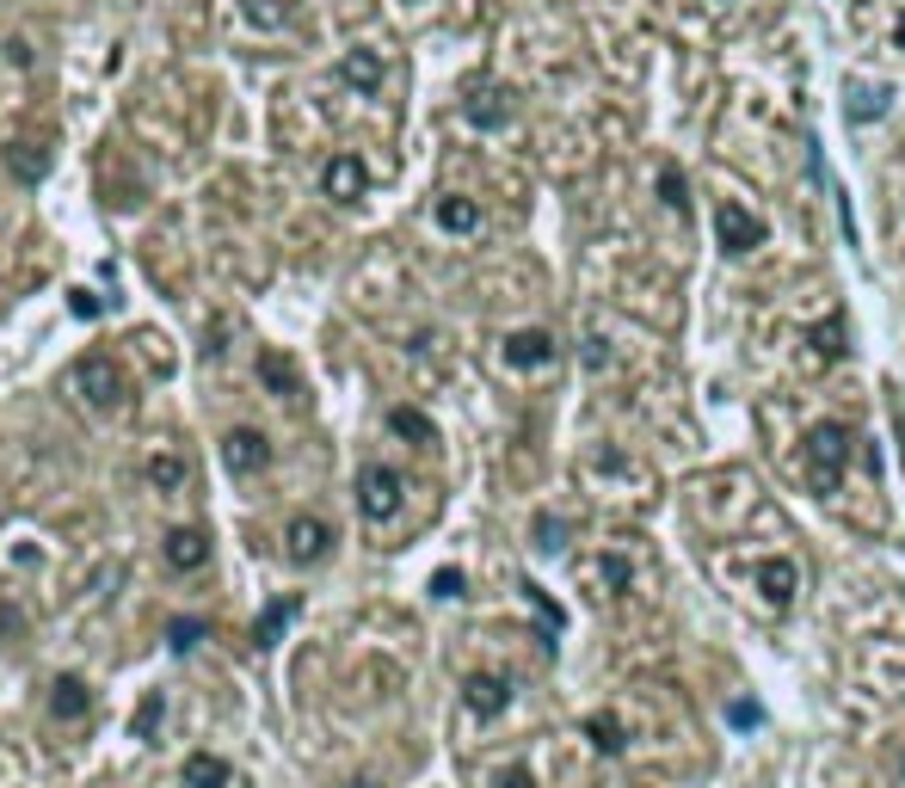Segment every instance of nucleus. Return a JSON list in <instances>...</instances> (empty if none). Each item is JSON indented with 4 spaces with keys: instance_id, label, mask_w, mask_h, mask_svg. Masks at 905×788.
Returning <instances> with one entry per match:
<instances>
[{
    "instance_id": "7ed1b4c3",
    "label": "nucleus",
    "mask_w": 905,
    "mask_h": 788,
    "mask_svg": "<svg viewBox=\"0 0 905 788\" xmlns=\"http://www.w3.org/2000/svg\"><path fill=\"white\" fill-rule=\"evenodd\" d=\"M400 493H407V481H400V468L388 462H364L358 468V511L370 523H388L400 511Z\"/></svg>"
},
{
    "instance_id": "c756f323",
    "label": "nucleus",
    "mask_w": 905,
    "mask_h": 788,
    "mask_svg": "<svg viewBox=\"0 0 905 788\" xmlns=\"http://www.w3.org/2000/svg\"><path fill=\"white\" fill-rule=\"evenodd\" d=\"M493 788H536V776L524 770V764H511V770H499V776H493Z\"/></svg>"
},
{
    "instance_id": "9b49d317",
    "label": "nucleus",
    "mask_w": 905,
    "mask_h": 788,
    "mask_svg": "<svg viewBox=\"0 0 905 788\" xmlns=\"http://www.w3.org/2000/svg\"><path fill=\"white\" fill-rule=\"evenodd\" d=\"M302 616V598L296 591H284V598H271L266 610H259V622H253V647H278V635Z\"/></svg>"
},
{
    "instance_id": "4be33fe9",
    "label": "nucleus",
    "mask_w": 905,
    "mask_h": 788,
    "mask_svg": "<svg viewBox=\"0 0 905 788\" xmlns=\"http://www.w3.org/2000/svg\"><path fill=\"white\" fill-rule=\"evenodd\" d=\"M203 635H210V622H203V616H173V622H167V647H173V654H191Z\"/></svg>"
},
{
    "instance_id": "2eb2a0df",
    "label": "nucleus",
    "mask_w": 905,
    "mask_h": 788,
    "mask_svg": "<svg viewBox=\"0 0 905 788\" xmlns=\"http://www.w3.org/2000/svg\"><path fill=\"white\" fill-rule=\"evenodd\" d=\"M339 81L358 87V93H376V87H382V56L376 50H346L339 56Z\"/></svg>"
},
{
    "instance_id": "a878e982",
    "label": "nucleus",
    "mask_w": 905,
    "mask_h": 788,
    "mask_svg": "<svg viewBox=\"0 0 905 788\" xmlns=\"http://www.w3.org/2000/svg\"><path fill=\"white\" fill-rule=\"evenodd\" d=\"M591 579H598V586H610V591H628V561H623V555H598Z\"/></svg>"
},
{
    "instance_id": "473e14b6",
    "label": "nucleus",
    "mask_w": 905,
    "mask_h": 788,
    "mask_svg": "<svg viewBox=\"0 0 905 788\" xmlns=\"http://www.w3.org/2000/svg\"><path fill=\"white\" fill-rule=\"evenodd\" d=\"M893 431H899V450H905V407L893 401Z\"/></svg>"
},
{
    "instance_id": "9d476101",
    "label": "nucleus",
    "mask_w": 905,
    "mask_h": 788,
    "mask_svg": "<svg viewBox=\"0 0 905 788\" xmlns=\"http://www.w3.org/2000/svg\"><path fill=\"white\" fill-rule=\"evenodd\" d=\"M160 555H167V567H173V573H198V567L210 561V536H203V530H167Z\"/></svg>"
},
{
    "instance_id": "f257e3e1",
    "label": "nucleus",
    "mask_w": 905,
    "mask_h": 788,
    "mask_svg": "<svg viewBox=\"0 0 905 788\" xmlns=\"http://www.w3.org/2000/svg\"><path fill=\"white\" fill-rule=\"evenodd\" d=\"M74 388H80V401L99 407V413H118L123 395H130V382H123L118 358H106V351H93V358H80V363H74Z\"/></svg>"
},
{
    "instance_id": "6e6552de",
    "label": "nucleus",
    "mask_w": 905,
    "mask_h": 788,
    "mask_svg": "<svg viewBox=\"0 0 905 788\" xmlns=\"http://www.w3.org/2000/svg\"><path fill=\"white\" fill-rule=\"evenodd\" d=\"M364 186H370V173H364L358 154H334V161L320 167V191H327L334 203H358Z\"/></svg>"
},
{
    "instance_id": "412c9836",
    "label": "nucleus",
    "mask_w": 905,
    "mask_h": 788,
    "mask_svg": "<svg viewBox=\"0 0 905 788\" xmlns=\"http://www.w3.org/2000/svg\"><path fill=\"white\" fill-rule=\"evenodd\" d=\"M186 475H191V468H186V456H179V450H155V456H148V481H155V487H186Z\"/></svg>"
},
{
    "instance_id": "423d86ee",
    "label": "nucleus",
    "mask_w": 905,
    "mask_h": 788,
    "mask_svg": "<svg viewBox=\"0 0 905 788\" xmlns=\"http://www.w3.org/2000/svg\"><path fill=\"white\" fill-rule=\"evenodd\" d=\"M715 235H720V253H752L764 247V222L739 203H715Z\"/></svg>"
},
{
    "instance_id": "f704fd0d",
    "label": "nucleus",
    "mask_w": 905,
    "mask_h": 788,
    "mask_svg": "<svg viewBox=\"0 0 905 788\" xmlns=\"http://www.w3.org/2000/svg\"><path fill=\"white\" fill-rule=\"evenodd\" d=\"M346 788H376V782H370V776H358V782H346Z\"/></svg>"
},
{
    "instance_id": "bb28decb",
    "label": "nucleus",
    "mask_w": 905,
    "mask_h": 788,
    "mask_svg": "<svg viewBox=\"0 0 905 788\" xmlns=\"http://www.w3.org/2000/svg\"><path fill=\"white\" fill-rule=\"evenodd\" d=\"M813 346H819V358H844V321H838V315L813 333Z\"/></svg>"
},
{
    "instance_id": "c85d7f7f",
    "label": "nucleus",
    "mask_w": 905,
    "mask_h": 788,
    "mask_svg": "<svg viewBox=\"0 0 905 788\" xmlns=\"http://www.w3.org/2000/svg\"><path fill=\"white\" fill-rule=\"evenodd\" d=\"M431 598H463V573H456V567L431 573Z\"/></svg>"
},
{
    "instance_id": "c9c22d12",
    "label": "nucleus",
    "mask_w": 905,
    "mask_h": 788,
    "mask_svg": "<svg viewBox=\"0 0 905 788\" xmlns=\"http://www.w3.org/2000/svg\"><path fill=\"white\" fill-rule=\"evenodd\" d=\"M899 776H905V758H899Z\"/></svg>"
},
{
    "instance_id": "dca6fc26",
    "label": "nucleus",
    "mask_w": 905,
    "mask_h": 788,
    "mask_svg": "<svg viewBox=\"0 0 905 788\" xmlns=\"http://www.w3.org/2000/svg\"><path fill=\"white\" fill-rule=\"evenodd\" d=\"M7 173H13L19 186H38V179L50 173V148H38V142H7Z\"/></svg>"
},
{
    "instance_id": "f8f14e48",
    "label": "nucleus",
    "mask_w": 905,
    "mask_h": 788,
    "mask_svg": "<svg viewBox=\"0 0 905 788\" xmlns=\"http://www.w3.org/2000/svg\"><path fill=\"white\" fill-rule=\"evenodd\" d=\"M87 708H93V690H87L74 671H62V678L50 684V715L56 721H87Z\"/></svg>"
},
{
    "instance_id": "39448f33",
    "label": "nucleus",
    "mask_w": 905,
    "mask_h": 788,
    "mask_svg": "<svg viewBox=\"0 0 905 788\" xmlns=\"http://www.w3.org/2000/svg\"><path fill=\"white\" fill-rule=\"evenodd\" d=\"M222 462H228V475H259L271 462V438L259 426H235L222 438Z\"/></svg>"
},
{
    "instance_id": "f3484780",
    "label": "nucleus",
    "mask_w": 905,
    "mask_h": 788,
    "mask_svg": "<svg viewBox=\"0 0 905 788\" xmlns=\"http://www.w3.org/2000/svg\"><path fill=\"white\" fill-rule=\"evenodd\" d=\"M438 228H444V235H475V228H480V203L463 198V191L438 198Z\"/></svg>"
},
{
    "instance_id": "6ab92c4d",
    "label": "nucleus",
    "mask_w": 905,
    "mask_h": 788,
    "mask_svg": "<svg viewBox=\"0 0 905 788\" xmlns=\"http://www.w3.org/2000/svg\"><path fill=\"white\" fill-rule=\"evenodd\" d=\"M844 111H851L856 123H875L881 111H887V87H868V81H856L851 93H844Z\"/></svg>"
},
{
    "instance_id": "72a5a7b5",
    "label": "nucleus",
    "mask_w": 905,
    "mask_h": 788,
    "mask_svg": "<svg viewBox=\"0 0 905 788\" xmlns=\"http://www.w3.org/2000/svg\"><path fill=\"white\" fill-rule=\"evenodd\" d=\"M893 38H899V50H905V13H899V26H893Z\"/></svg>"
},
{
    "instance_id": "7c9ffc66",
    "label": "nucleus",
    "mask_w": 905,
    "mask_h": 788,
    "mask_svg": "<svg viewBox=\"0 0 905 788\" xmlns=\"http://www.w3.org/2000/svg\"><path fill=\"white\" fill-rule=\"evenodd\" d=\"M68 308H74L80 321H99V315H106V302H99L93 290H80V296H74V302H68Z\"/></svg>"
},
{
    "instance_id": "0eeeda50",
    "label": "nucleus",
    "mask_w": 905,
    "mask_h": 788,
    "mask_svg": "<svg viewBox=\"0 0 905 788\" xmlns=\"http://www.w3.org/2000/svg\"><path fill=\"white\" fill-rule=\"evenodd\" d=\"M506 702H511L506 678H493V671H468V678H463V708H468V715L493 721V715H506Z\"/></svg>"
},
{
    "instance_id": "1a4fd4ad",
    "label": "nucleus",
    "mask_w": 905,
    "mask_h": 788,
    "mask_svg": "<svg viewBox=\"0 0 905 788\" xmlns=\"http://www.w3.org/2000/svg\"><path fill=\"white\" fill-rule=\"evenodd\" d=\"M506 363L511 370H543V363H555V339L543 327H518V333H506Z\"/></svg>"
},
{
    "instance_id": "5701e85b",
    "label": "nucleus",
    "mask_w": 905,
    "mask_h": 788,
    "mask_svg": "<svg viewBox=\"0 0 905 788\" xmlns=\"http://www.w3.org/2000/svg\"><path fill=\"white\" fill-rule=\"evenodd\" d=\"M586 734H591V746H598V751H610V758L628 746V739H623V721H616V715H591V721H586Z\"/></svg>"
},
{
    "instance_id": "f03ea898",
    "label": "nucleus",
    "mask_w": 905,
    "mask_h": 788,
    "mask_svg": "<svg viewBox=\"0 0 905 788\" xmlns=\"http://www.w3.org/2000/svg\"><path fill=\"white\" fill-rule=\"evenodd\" d=\"M800 450H807V462H813L819 493H832V487H838V468L851 462V431H844L838 419H819V426L800 438Z\"/></svg>"
},
{
    "instance_id": "ddd939ff",
    "label": "nucleus",
    "mask_w": 905,
    "mask_h": 788,
    "mask_svg": "<svg viewBox=\"0 0 905 788\" xmlns=\"http://www.w3.org/2000/svg\"><path fill=\"white\" fill-rule=\"evenodd\" d=\"M463 118L480 123V130H499V123L511 118V93H499V87H475V93L463 99Z\"/></svg>"
},
{
    "instance_id": "4468645a",
    "label": "nucleus",
    "mask_w": 905,
    "mask_h": 788,
    "mask_svg": "<svg viewBox=\"0 0 905 788\" xmlns=\"http://www.w3.org/2000/svg\"><path fill=\"white\" fill-rule=\"evenodd\" d=\"M758 591H764V604H776V610H783V604L800 591L795 561H783V555H776V561H758Z\"/></svg>"
},
{
    "instance_id": "20e7f679",
    "label": "nucleus",
    "mask_w": 905,
    "mask_h": 788,
    "mask_svg": "<svg viewBox=\"0 0 905 788\" xmlns=\"http://www.w3.org/2000/svg\"><path fill=\"white\" fill-rule=\"evenodd\" d=\"M334 542H339V536H334V523H327V518H308V511H302V518L284 523V555H290L296 567L327 561V548H334Z\"/></svg>"
},
{
    "instance_id": "2f4dec72",
    "label": "nucleus",
    "mask_w": 905,
    "mask_h": 788,
    "mask_svg": "<svg viewBox=\"0 0 905 788\" xmlns=\"http://www.w3.org/2000/svg\"><path fill=\"white\" fill-rule=\"evenodd\" d=\"M659 191H666V203H672V210H684V179L672 173V167L659 173Z\"/></svg>"
},
{
    "instance_id": "b1692460",
    "label": "nucleus",
    "mask_w": 905,
    "mask_h": 788,
    "mask_svg": "<svg viewBox=\"0 0 905 788\" xmlns=\"http://www.w3.org/2000/svg\"><path fill=\"white\" fill-rule=\"evenodd\" d=\"M388 426H395L400 438H414V443H431V438H438V431H431V419L414 413V407H395V413H388Z\"/></svg>"
},
{
    "instance_id": "393cba45",
    "label": "nucleus",
    "mask_w": 905,
    "mask_h": 788,
    "mask_svg": "<svg viewBox=\"0 0 905 788\" xmlns=\"http://www.w3.org/2000/svg\"><path fill=\"white\" fill-rule=\"evenodd\" d=\"M160 715H167V696L148 690V696H142V708H136V721H130V727H136V739H155V734H160Z\"/></svg>"
},
{
    "instance_id": "a211bd4d",
    "label": "nucleus",
    "mask_w": 905,
    "mask_h": 788,
    "mask_svg": "<svg viewBox=\"0 0 905 788\" xmlns=\"http://www.w3.org/2000/svg\"><path fill=\"white\" fill-rule=\"evenodd\" d=\"M179 776H186V788H228V782H235V764L210 758V751H191Z\"/></svg>"
},
{
    "instance_id": "cd10ccee",
    "label": "nucleus",
    "mask_w": 905,
    "mask_h": 788,
    "mask_svg": "<svg viewBox=\"0 0 905 788\" xmlns=\"http://www.w3.org/2000/svg\"><path fill=\"white\" fill-rule=\"evenodd\" d=\"M560 542H567V523H560V518H548V511H543V518H536V548H548V555H555Z\"/></svg>"
},
{
    "instance_id": "aec40b11",
    "label": "nucleus",
    "mask_w": 905,
    "mask_h": 788,
    "mask_svg": "<svg viewBox=\"0 0 905 788\" xmlns=\"http://www.w3.org/2000/svg\"><path fill=\"white\" fill-rule=\"evenodd\" d=\"M259 382L278 388V395H296V388H302V376H296L290 358H278V351H259Z\"/></svg>"
}]
</instances>
